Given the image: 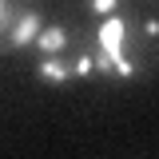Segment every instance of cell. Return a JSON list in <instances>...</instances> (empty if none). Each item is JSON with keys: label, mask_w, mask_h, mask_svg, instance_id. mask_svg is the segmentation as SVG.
Instances as JSON below:
<instances>
[{"label": "cell", "mask_w": 159, "mask_h": 159, "mask_svg": "<svg viewBox=\"0 0 159 159\" xmlns=\"http://www.w3.org/2000/svg\"><path fill=\"white\" fill-rule=\"evenodd\" d=\"M88 8L96 16H111V12H119V0H88Z\"/></svg>", "instance_id": "6"}, {"label": "cell", "mask_w": 159, "mask_h": 159, "mask_svg": "<svg viewBox=\"0 0 159 159\" xmlns=\"http://www.w3.org/2000/svg\"><path fill=\"white\" fill-rule=\"evenodd\" d=\"M36 48H40V56H60L68 48V28L64 24H44L36 36Z\"/></svg>", "instance_id": "3"}, {"label": "cell", "mask_w": 159, "mask_h": 159, "mask_svg": "<svg viewBox=\"0 0 159 159\" xmlns=\"http://www.w3.org/2000/svg\"><path fill=\"white\" fill-rule=\"evenodd\" d=\"M143 40H147V44H159V20L155 16L143 20Z\"/></svg>", "instance_id": "7"}, {"label": "cell", "mask_w": 159, "mask_h": 159, "mask_svg": "<svg viewBox=\"0 0 159 159\" xmlns=\"http://www.w3.org/2000/svg\"><path fill=\"white\" fill-rule=\"evenodd\" d=\"M92 72H96V56H92V52H80L76 60H72V76H92Z\"/></svg>", "instance_id": "5"}, {"label": "cell", "mask_w": 159, "mask_h": 159, "mask_svg": "<svg viewBox=\"0 0 159 159\" xmlns=\"http://www.w3.org/2000/svg\"><path fill=\"white\" fill-rule=\"evenodd\" d=\"M12 20H16V12H12V0H0V52H4V40H8Z\"/></svg>", "instance_id": "4"}, {"label": "cell", "mask_w": 159, "mask_h": 159, "mask_svg": "<svg viewBox=\"0 0 159 159\" xmlns=\"http://www.w3.org/2000/svg\"><path fill=\"white\" fill-rule=\"evenodd\" d=\"M40 28H44V16H40V8H20L16 20H12V28H8V40H4V52H20L24 44H36Z\"/></svg>", "instance_id": "1"}, {"label": "cell", "mask_w": 159, "mask_h": 159, "mask_svg": "<svg viewBox=\"0 0 159 159\" xmlns=\"http://www.w3.org/2000/svg\"><path fill=\"white\" fill-rule=\"evenodd\" d=\"M36 76L48 80V84H68V80H72V60H64V56H40L36 60Z\"/></svg>", "instance_id": "2"}]
</instances>
